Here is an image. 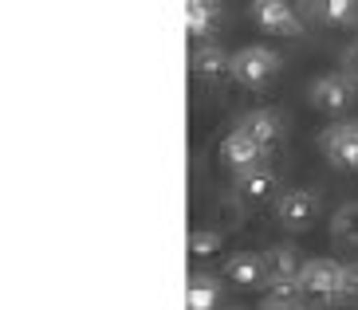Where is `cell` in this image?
<instances>
[{
	"label": "cell",
	"instance_id": "7a4b0ae2",
	"mask_svg": "<svg viewBox=\"0 0 358 310\" xmlns=\"http://www.w3.org/2000/svg\"><path fill=\"white\" fill-rule=\"evenodd\" d=\"M284 67L280 52H272L268 43H248V47H236L232 52V67H229V79H236L241 87H264L268 79H275V71Z\"/></svg>",
	"mask_w": 358,
	"mask_h": 310
},
{
	"label": "cell",
	"instance_id": "ac0fdd59",
	"mask_svg": "<svg viewBox=\"0 0 358 310\" xmlns=\"http://www.w3.org/2000/svg\"><path fill=\"white\" fill-rule=\"evenodd\" d=\"M358 299V263H343V302Z\"/></svg>",
	"mask_w": 358,
	"mask_h": 310
},
{
	"label": "cell",
	"instance_id": "2e32d148",
	"mask_svg": "<svg viewBox=\"0 0 358 310\" xmlns=\"http://www.w3.org/2000/svg\"><path fill=\"white\" fill-rule=\"evenodd\" d=\"M217 24V0H185V28L193 40H205Z\"/></svg>",
	"mask_w": 358,
	"mask_h": 310
},
{
	"label": "cell",
	"instance_id": "6da1fadb",
	"mask_svg": "<svg viewBox=\"0 0 358 310\" xmlns=\"http://www.w3.org/2000/svg\"><path fill=\"white\" fill-rule=\"evenodd\" d=\"M299 287H303L307 302L315 307H338L343 302V263L338 259H303L299 267Z\"/></svg>",
	"mask_w": 358,
	"mask_h": 310
},
{
	"label": "cell",
	"instance_id": "5b68a950",
	"mask_svg": "<svg viewBox=\"0 0 358 310\" xmlns=\"http://www.w3.org/2000/svg\"><path fill=\"white\" fill-rule=\"evenodd\" d=\"M319 216V193L315 189H284L275 197V224L287 228V232H303L311 228V220Z\"/></svg>",
	"mask_w": 358,
	"mask_h": 310
},
{
	"label": "cell",
	"instance_id": "ffe728a7",
	"mask_svg": "<svg viewBox=\"0 0 358 310\" xmlns=\"http://www.w3.org/2000/svg\"><path fill=\"white\" fill-rule=\"evenodd\" d=\"M256 310H307V302H280V299H268L264 295V302Z\"/></svg>",
	"mask_w": 358,
	"mask_h": 310
},
{
	"label": "cell",
	"instance_id": "4fadbf2b",
	"mask_svg": "<svg viewBox=\"0 0 358 310\" xmlns=\"http://www.w3.org/2000/svg\"><path fill=\"white\" fill-rule=\"evenodd\" d=\"M331 244L358 251V200H347L343 208H335V216H331Z\"/></svg>",
	"mask_w": 358,
	"mask_h": 310
},
{
	"label": "cell",
	"instance_id": "d6986e66",
	"mask_svg": "<svg viewBox=\"0 0 358 310\" xmlns=\"http://www.w3.org/2000/svg\"><path fill=\"white\" fill-rule=\"evenodd\" d=\"M338 63H343V67H338V71H347L350 79H355V83H358V40H355V43H347V47H343V55H338Z\"/></svg>",
	"mask_w": 358,
	"mask_h": 310
},
{
	"label": "cell",
	"instance_id": "9a60e30c",
	"mask_svg": "<svg viewBox=\"0 0 358 310\" xmlns=\"http://www.w3.org/2000/svg\"><path fill=\"white\" fill-rule=\"evenodd\" d=\"M311 12L331 28H347L358 20V0H311Z\"/></svg>",
	"mask_w": 358,
	"mask_h": 310
},
{
	"label": "cell",
	"instance_id": "e0dca14e",
	"mask_svg": "<svg viewBox=\"0 0 358 310\" xmlns=\"http://www.w3.org/2000/svg\"><path fill=\"white\" fill-rule=\"evenodd\" d=\"M221 248H224L221 232H213V228H197V232H189V256L193 259H213V256H221Z\"/></svg>",
	"mask_w": 358,
	"mask_h": 310
},
{
	"label": "cell",
	"instance_id": "44dd1931",
	"mask_svg": "<svg viewBox=\"0 0 358 310\" xmlns=\"http://www.w3.org/2000/svg\"><path fill=\"white\" fill-rule=\"evenodd\" d=\"M221 310H244V307H221Z\"/></svg>",
	"mask_w": 358,
	"mask_h": 310
},
{
	"label": "cell",
	"instance_id": "9c48e42d",
	"mask_svg": "<svg viewBox=\"0 0 358 310\" xmlns=\"http://www.w3.org/2000/svg\"><path fill=\"white\" fill-rule=\"evenodd\" d=\"M264 157H268V149H264L260 142H256L248 130H241V126H232L229 134H224L221 142V161L236 173V169H248V165H260Z\"/></svg>",
	"mask_w": 358,
	"mask_h": 310
},
{
	"label": "cell",
	"instance_id": "30bf717a",
	"mask_svg": "<svg viewBox=\"0 0 358 310\" xmlns=\"http://www.w3.org/2000/svg\"><path fill=\"white\" fill-rule=\"evenodd\" d=\"M236 126H241V130H248V134H252L256 142L268 149V154H272L275 142L284 138V118H280L275 110H252V114H244Z\"/></svg>",
	"mask_w": 358,
	"mask_h": 310
},
{
	"label": "cell",
	"instance_id": "8fae6325",
	"mask_svg": "<svg viewBox=\"0 0 358 310\" xmlns=\"http://www.w3.org/2000/svg\"><path fill=\"white\" fill-rule=\"evenodd\" d=\"M189 67L201 79H224L232 67V52H224L221 43H201L197 52L189 55Z\"/></svg>",
	"mask_w": 358,
	"mask_h": 310
},
{
	"label": "cell",
	"instance_id": "52a82bcc",
	"mask_svg": "<svg viewBox=\"0 0 358 310\" xmlns=\"http://www.w3.org/2000/svg\"><path fill=\"white\" fill-rule=\"evenodd\" d=\"M232 189L241 200H252V205H264V200H275V189H280V177L268 161L260 165H248V169H236L232 173Z\"/></svg>",
	"mask_w": 358,
	"mask_h": 310
},
{
	"label": "cell",
	"instance_id": "3957f363",
	"mask_svg": "<svg viewBox=\"0 0 358 310\" xmlns=\"http://www.w3.org/2000/svg\"><path fill=\"white\" fill-rule=\"evenodd\" d=\"M319 154L327 165L338 173H355L358 169V118H338L319 134Z\"/></svg>",
	"mask_w": 358,
	"mask_h": 310
},
{
	"label": "cell",
	"instance_id": "8992f818",
	"mask_svg": "<svg viewBox=\"0 0 358 310\" xmlns=\"http://www.w3.org/2000/svg\"><path fill=\"white\" fill-rule=\"evenodd\" d=\"M252 20L272 36H303V20L295 12V0H252Z\"/></svg>",
	"mask_w": 358,
	"mask_h": 310
},
{
	"label": "cell",
	"instance_id": "277c9868",
	"mask_svg": "<svg viewBox=\"0 0 358 310\" xmlns=\"http://www.w3.org/2000/svg\"><path fill=\"white\" fill-rule=\"evenodd\" d=\"M307 98H311V106H315V110H323V114H343L347 106H355L358 83L350 79L347 71L319 75L315 83H311V91H307Z\"/></svg>",
	"mask_w": 358,
	"mask_h": 310
},
{
	"label": "cell",
	"instance_id": "5bb4252c",
	"mask_svg": "<svg viewBox=\"0 0 358 310\" xmlns=\"http://www.w3.org/2000/svg\"><path fill=\"white\" fill-rule=\"evenodd\" d=\"M264 267H268V283L272 279H299L303 259L295 256L292 244H272V248H264Z\"/></svg>",
	"mask_w": 358,
	"mask_h": 310
},
{
	"label": "cell",
	"instance_id": "ba28073f",
	"mask_svg": "<svg viewBox=\"0 0 358 310\" xmlns=\"http://www.w3.org/2000/svg\"><path fill=\"white\" fill-rule=\"evenodd\" d=\"M224 283L241 290H264L268 287V267H264V251H236L224 259Z\"/></svg>",
	"mask_w": 358,
	"mask_h": 310
},
{
	"label": "cell",
	"instance_id": "7c38bea8",
	"mask_svg": "<svg viewBox=\"0 0 358 310\" xmlns=\"http://www.w3.org/2000/svg\"><path fill=\"white\" fill-rule=\"evenodd\" d=\"M221 287L224 283L209 271H193L189 275V290H185V299H189V310H221Z\"/></svg>",
	"mask_w": 358,
	"mask_h": 310
}]
</instances>
